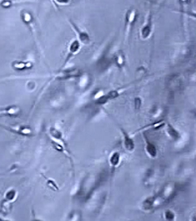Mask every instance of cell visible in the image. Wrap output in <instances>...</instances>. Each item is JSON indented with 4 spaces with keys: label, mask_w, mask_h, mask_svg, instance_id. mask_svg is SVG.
Here are the masks:
<instances>
[{
    "label": "cell",
    "mask_w": 196,
    "mask_h": 221,
    "mask_svg": "<svg viewBox=\"0 0 196 221\" xmlns=\"http://www.w3.org/2000/svg\"><path fill=\"white\" fill-rule=\"evenodd\" d=\"M21 112L20 108L17 105H9L6 108L0 109V116L15 117Z\"/></svg>",
    "instance_id": "obj_1"
},
{
    "label": "cell",
    "mask_w": 196,
    "mask_h": 221,
    "mask_svg": "<svg viewBox=\"0 0 196 221\" xmlns=\"http://www.w3.org/2000/svg\"><path fill=\"white\" fill-rule=\"evenodd\" d=\"M5 128L7 131H10V132L15 134H18V135H21V136H30V134H31V130L29 127H21L19 128H13V127H6Z\"/></svg>",
    "instance_id": "obj_2"
},
{
    "label": "cell",
    "mask_w": 196,
    "mask_h": 221,
    "mask_svg": "<svg viewBox=\"0 0 196 221\" xmlns=\"http://www.w3.org/2000/svg\"><path fill=\"white\" fill-rule=\"evenodd\" d=\"M11 66L15 70H24L27 69H30L33 66V64L30 62H23V61H15L12 63Z\"/></svg>",
    "instance_id": "obj_3"
},
{
    "label": "cell",
    "mask_w": 196,
    "mask_h": 221,
    "mask_svg": "<svg viewBox=\"0 0 196 221\" xmlns=\"http://www.w3.org/2000/svg\"><path fill=\"white\" fill-rule=\"evenodd\" d=\"M80 72L79 70L77 69H72V70H66L64 72H62V74L59 76V79L61 80H66V79H69L71 77H75L79 75Z\"/></svg>",
    "instance_id": "obj_4"
},
{
    "label": "cell",
    "mask_w": 196,
    "mask_h": 221,
    "mask_svg": "<svg viewBox=\"0 0 196 221\" xmlns=\"http://www.w3.org/2000/svg\"><path fill=\"white\" fill-rule=\"evenodd\" d=\"M123 133H124L125 146V148H126L128 150H129V151H132L135 148L134 142H133L132 139H131V138L127 135L126 133L124 131H123Z\"/></svg>",
    "instance_id": "obj_5"
},
{
    "label": "cell",
    "mask_w": 196,
    "mask_h": 221,
    "mask_svg": "<svg viewBox=\"0 0 196 221\" xmlns=\"http://www.w3.org/2000/svg\"><path fill=\"white\" fill-rule=\"evenodd\" d=\"M155 198L154 197H151V198H148L146 199L143 203V207L146 210H148V209H151L153 207V204L154 203Z\"/></svg>",
    "instance_id": "obj_6"
},
{
    "label": "cell",
    "mask_w": 196,
    "mask_h": 221,
    "mask_svg": "<svg viewBox=\"0 0 196 221\" xmlns=\"http://www.w3.org/2000/svg\"><path fill=\"white\" fill-rule=\"evenodd\" d=\"M146 148H147V153H148L151 156H153V157L156 156L157 149H156V147H155L154 144H151L150 142L147 141V146H146Z\"/></svg>",
    "instance_id": "obj_7"
},
{
    "label": "cell",
    "mask_w": 196,
    "mask_h": 221,
    "mask_svg": "<svg viewBox=\"0 0 196 221\" xmlns=\"http://www.w3.org/2000/svg\"><path fill=\"white\" fill-rule=\"evenodd\" d=\"M79 48H80L79 42L78 41H74L69 47L70 53H72V54L75 53L76 52L79 50Z\"/></svg>",
    "instance_id": "obj_8"
},
{
    "label": "cell",
    "mask_w": 196,
    "mask_h": 221,
    "mask_svg": "<svg viewBox=\"0 0 196 221\" xmlns=\"http://www.w3.org/2000/svg\"><path fill=\"white\" fill-rule=\"evenodd\" d=\"M16 197V191L15 190H9L8 191H7L6 194V200H7L8 202L11 201L15 199V198Z\"/></svg>",
    "instance_id": "obj_9"
},
{
    "label": "cell",
    "mask_w": 196,
    "mask_h": 221,
    "mask_svg": "<svg viewBox=\"0 0 196 221\" xmlns=\"http://www.w3.org/2000/svg\"><path fill=\"white\" fill-rule=\"evenodd\" d=\"M49 133H50L51 136L54 137L55 139H57V140L62 139V134H61L60 131H59L56 128H50Z\"/></svg>",
    "instance_id": "obj_10"
},
{
    "label": "cell",
    "mask_w": 196,
    "mask_h": 221,
    "mask_svg": "<svg viewBox=\"0 0 196 221\" xmlns=\"http://www.w3.org/2000/svg\"><path fill=\"white\" fill-rule=\"evenodd\" d=\"M79 34V38L81 41L84 44H87L90 41V38H89L88 34L85 32H78Z\"/></svg>",
    "instance_id": "obj_11"
},
{
    "label": "cell",
    "mask_w": 196,
    "mask_h": 221,
    "mask_svg": "<svg viewBox=\"0 0 196 221\" xmlns=\"http://www.w3.org/2000/svg\"><path fill=\"white\" fill-rule=\"evenodd\" d=\"M119 162V154L118 153H113L112 155L111 158H110V163L113 166H116V165H118Z\"/></svg>",
    "instance_id": "obj_12"
},
{
    "label": "cell",
    "mask_w": 196,
    "mask_h": 221,
    "mask_svg": "<svg viewBox=\"0 0 196 221\" xmlns=\"http://www.w3.org/2000/svg\"><path fill=\"white\" fill-rule=\"evenodd\" d=\"M168 132H169L170 136L174 139H178V137H179V134H178L177 131H176L175 129L170 125H169V127H168Z\"/></svg>",
    "instance_id": "obj_13"
},
{
    "label": "cell",
    "mask_w": 196,
    "mask_h": 221,
    "mask_svg": "<svg viewBox=\"0 0 196 221\" xmlns=\"http://www.w3.org/2000/svg\"><path fill=\"white\" fill-rule=\"evenodd\" d=\"M99 64H100V68H107L109 65L110 64V63H109V61L106 58H103L99 62Z\"/></svg>",
    "instance_id": "obj_14"
},
{
    "label": "cell",
    "mask_w": 196,
    "mask_h": 221,
    "mask_svg": "<svg viewBox=\"0 0 196 221\" xmlns=\"http://www.w3.org/2000/svg\"><path fill=\"white\" fill-rule=\"evenodd\" d=\"M116 63L119 66H122L124 63V57H123V55H117L116 57Z\"/></svg>",
    "instance_id": "obj_15"
},
{
    "label": "cell",
    "mask_w": 196,
    "mask_h": 221,
    "mask_svg": "<svg viewBox=\"0 0 196 221\" xmlns=\"http://www.w3.org/2000/svg\"><path fill=\"white\" fill-rule=\"evenodd\" d=\"M150 33H151V27L148 26V25L145 27L143 30H142V35H143L144 38H147L150 34Z\"/></svg>",
    "instance_id": "obj_16"
},
{
    "label": "cell",
    "mask_w": 196,
    "mask_h": 221,
    "mask_svg": "<svg viewBox=\"0 0 196 221\" xmlns=\"http://www.w3.org/2000/svg\"><path fill=\"white\" fill-rule=\"evenodd\" d=\"M165 217H166V220H174V217H175V216H174V214L170 210H166L165 212Z\"/></svg>",
    "instance_id": "obj_17"
},
{
    "label": "cell",
    "mask_w": 196,
    "mask_h": 221,
    "mask_svg": "<svg viewBox=\"0 0 196 221\" xmlns=\"http://www.w3.org/2000/svg\"><path fill=\"white\" fill-rule=\"evenodd\" d=\"M22 19H23V21H24V22L27 24V23L30 22V21H31V15H30L29 13L25 12V13L23 15Z\"/></svg>",
    "instance_id": "obj_18"
},
{
    "label": "cell",
    "mask_w": 196,
    "mask_h": 221,
    "mask_svg": "<svg viewBox=\"0 0 196 221\" xmlns=\"http://www.w3.org/2000/svg\"><path fill=\"white\" fill-rule=\"evenodd\" d=\"M108 99H109V98H108L107 95H104V96H102L100 97V98H98L97 101V103L99 104H105L106 102H107Z\"/></svg>",
    "instance_id": "obj_19"
},
{
    "label": "cell",
    "mask_w": 196,
    "mask_h": 221,
    "mask_svg": "<svg viewBox=\"0 0 196 221\" xmlns=\"http://www.w3.org/2000/svg\"><path fill=\"white\" fill-rule=\"evenodd\" d=\"M47 185L51 189H53L54 191H57L59 189L58 187L56 186V183H55L53 181H52V180H49V181H47Z\"/></svg>",
    "instance_id": "obj_20"
},
{
    "label": "cell",
    "mask_w": 196,
    "mask_h": 221,
    "mask_svg": "<svg viewBox=\"0 0 196 221\" xmlns=\"http://www.w3.org/2000/svg\"><path fill=\"white\" fill-rule=\"evenodd\" d=\"M119 96V93L116 91H112L109 94L107 95V97L109 99H113V98H116Z\"/></svg>",
    "instance_id": "obj_21"
},
{
    "label": "cell",
    "mask_w": 196,
    "mask_h": 221,
    "mask_svg": "<svg viewBox=\"0 0 196 221\" xmlns=\"http://www.w3.org/2000/svg\"><path fill=\"white\" fill-rule=\"evenodd\" d=\"M141 104H142V101L140 98H135V109H138L141 107Z\"/></svg>",
    "instance_id": "obj_22"
},
{
    "label": "cell",
    "mask_w": 196,
    "mask_h": 221,
    "mask_svg": "<svg viewBox=\"0 0 196 221\" xmlns=\"http://www.w3.org/2000/svg\"><path fill=\"white\" fill-rule=\"evenodd\" d=\"M2 7L4 8H8L11 5V2H9V1H3V2L1 3Z\"/></svg>",
    "instance_id": "obj_23"
}]
</instances>
